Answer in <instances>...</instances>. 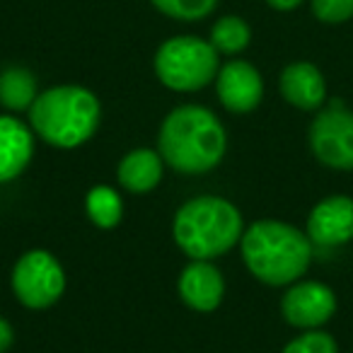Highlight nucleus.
Returning a JSON list of instances; mask_svg holds the SVG:
<instances>
[{"label": "nucleus", "mask_w": 353, "mask_h": 353, "mask_svg": "<svg viewBox=\"0 0 353 353\" xmlns=\"http://www.w3.org/2000/svg\"><path fill=\"white\" fill-rule=\"evenodd\" d=\"M157 145L162 160L172 170L182 174H203L225 157L228 133L211 109L184 104L165 117Z\"/></svg>", "instance_id": "f257e3e1"}, {"label": "nucleus", "mask_w": 353, "mask_h": 353, "mask_svg": "<svg viewBox=\"0 0 353 353\" xmlns=\"http://www.w3.org/2000/svg\"><path fill=\"white\" fill-rule=\"evenodd\" d=\"M242 259L250 274L266 285H290L305 276L312 261L307 232L283 221H256L242 232Z\"/></svg>", "instance_id": "f03ea898"}, {"label": "nucleus", "mask_w": 353, "mask_h": 353, "mask_svg": "<svg viewBox=\"0 0 353 353\" xmlns=\"http://www.w3.org/2000/svg\"><path fill=\"white\" fill-rule=\"evenodd\" d=\"M32 131L54 148L83 145L99 126V99L83 85H56L37 94L30 107Z\"/></svg>", "instance_id": "7ed1b4c3"}, {"label": "nucleus", "mask_w": 353, "mask_h": 353, "mask_svg": "<svg viewBox=\"0 0 353 353\" xmlns=\"http://www.w3.org/2000/svg\"><path fill=\"white\" fill-rule=\"evenodd\" d=\"M242 216L228 199L196 196L184 203L172 223L179 250L192 259H216L242 240Z\"/></svg>", "instance_id": "20e7f679"}, {"label": "nucleus", "mask_w": 353, "mask_h": 353, "mask_svg": "<svg viewBox=\"0 0 353 353\" xmlns=\"http://www.w3.org/2000/svg\"><path fill=\"white\" fill-rule=\"evenodd\" d=\"M221 54L213 44L201 37L182 34L162 41L155 51L152 68L167 90L174 92H196L211 80H216L221 70Z\"/></svg>", "instance_id": "39448f33"}, {"label": "nucleus", "mask_w": 353, "mask_h": 353, "mask_svg": "<svg viewBox=\"0 0 353 353\" xmlns=\"http://www.w3.org/2000/svg\"><path fill=\"white\" fill-rule=\"evenodd\" d=\"M12 290L30 310H44L59 303L65 290V274L51 252L32 250L17 259L12 269Z\"/></svg>", "instance_id": "423d86ee"}, {"label": "nucleus", "mask_w": 353, "mask_h": 353, "mask_svg": "<svg viewBox=\"0 0 353 353\" xmlns=\"http://www.w3.org/2000/svg\"><path fill=\"white\" fill-rule=\"evenodd\" d=\"M310 150L329 170H353V112L341 102L319 109L310 123Z\"/></svg>", "instance_id": "0eeeda50"}, {"label": "nucleus", "mask_w": 353, "mask_h": 353, "mask_svg": "<svg viewBox=\"0 0 353 353\" xmlns=\"http://www.w3.org/2000/svg\"><path fill=\"white\" fill-rule=\"evenodd\" d=\"M285 322L295 329H319L336 312V295L319 281H295L281 300Z\"/></svg>", "instance_id": "6e6552de"}, {"label": "nucleus", "mask_w": 353, "mask_h": 353, "mask_svg": "<svg viewBox=\"0 0 353 353\" xmlns=\"http://www.w3.org/2000/svg\"><path fill=\"white\" fill-rule=\"evenodd\" d=\"M216 92L228 112H254L264 97V78L250 61H228L216 75Z\"/></svg>", "instance_id": "1a4fd4ad"}, {"label": "nucleus", "mask_w": 353, "mask_h": 353, "mask_svg": "<svg viewBox=\"0 0 353 353\" xmlns=\"http://www.w3.org/2000/svg\"><path fill=\"white\" fill-rule=\"evenodd\" d=\"M307 237L317 247H341L353 240V199L327 196L310 211Z\"/></svg>", "instance_id": "9d476101"}, {"label": "nucleus", "mask_w": 353, "mask_h": 353, "mask_svg": "<svg viewBox=\"0 0 353 353\" xmlns=\"http://www.w3.org/2000/svg\"><path fill=\"white\" fill-rule=\"evenodd\" d=\"M279 88L285 102L300 112H317L327 99V83L322 70L310 61H295L285 65Z\"/></svg>", "instance_id": "9b49d317"}, {"label": "nucleus", "mask_w": 353, "mask_h": 353, "mask_svg": "<svg viewBox=\"0 0 353 353\" xmlns=\"http://www.w3.org/2000/svg\"><path fill=\"white\" fill-rule=\"evenodd\" d=\"M179 295L196 312H213L223 303L225 281L211 261L194 259L179 276Z\"/></svg>", "instance_id": "f8f14e48"}, {"label": "nucleus", "mask_w": 353, "mask_h": 353, "mask_svg": "<svg viewBox=\"0 0 353 353\" xmlns=\"http://www.w3.org/2000/svg\"><path fill=\"white\" fill-rule=\"evenodd\" d=\"M34 155L32 131L15 117H0V184L25 172Z\"/></svg>", "instance_id": "ddd939ff"}, {"label": "nucleus", "mask_w": 353, "mask_h": 353, "mask_svg": "<svg viewBox=\"0 0 353 353\" xmlns=\"http://www.w3.org/2000/svg\"><path fill=\"white\" fill-rule=\"evenodd\" d=\"M162 155L150 148H138L119 162V184L131 194H148L162 179Z\"/></svg>", "instance_id": "4468645a"}, {"label": "nucleus", "mask_w": 353, "mask_h": 353, "mask_svg": "<svg viewBox=\"0 0 353 353\" xmlns=\"http://www.w3.org/2000/svg\"><path fill=\"white\" fill-rule=\"evenodd\" d=\"M37 78L22 65H10L0 73V102L10 112H30L37 99Z\"/></svg>", "instance_id": "2eb2a0df"}, {"label": "nucleus", "mask_w": 353, "mask_h": 353, "mask_svg": "<svg viewBox=\"0 0 353 353\" xmlns=\"http://www.w3.org/2000/svg\"><path fill=\"white\" fill-rule=\"evenodd\" d=\"M208 41H211L218 54L235 56V54H242V51L250 46L252 30L242 17L225 15L211 27V39Z\"/></svg>", "instance_id": "dca6fc26"}, {"label": "nucleus", "mask_w": 353, "mask_h": 353, "mask_svg": "<svg viewBox=\"0 0 353 353\" xmlns=\"http://www.w3.org/2000/svg\"><path fill=\"white\" fill-rule=\"evenodd\" d=\"M85 211H88V218L97 228L112 230V228H117L119 223H121L123 203H121V196H119L112 187H94L88 192Z\"/></svg>", "instance_id": "f3484780"}, {"label": "nucleus", "mask_w": 353, "mask_h": 353, "mask_svg": "<svg viewBox=\"0 0 353 353\" xmlns=\"http://www.w3.org/2000/svg\"><path fill=\"white\" fill-rule=\"evenodd\" d=\"M165 17L179 22H201L218 8V0H150Z\"/></svg>", "instance_id": "a211bd4d"}, {"label": "nucleus", "mask_w": 353, "mask_h": 353, "mask_svg": "<svg viewBox=\"0 0 353 353\" xmlns=\"http://www.w3.org/2000/svg\"><path fill=\"white\" fill-rule=\"evenodd\" d=\"M281 353H339V343L332 334L322 332V329H310L285 343Z\"/></svg>", "instance_id": "6ab92c4d"}, {"label": "nucleus", "mask_w": 353, "mask_h": 353, "mask_svg": "<svg viewBox=\"0 0 353 353\" xmlns=\"http://www.w3.org/2000/svg\"><path fill=\"white\" fill-rule=\"evenodd\" d=\"M312 15L324 25H341L353 20V0H310Z\"/></svg>", "instance_id": "aec40b11"}, {"label": "nucleus", "mask_w": 353, "mask_h": 353, "mask_svg": "<svg viewBox=\"0 0 353 353\" xmlns=\"http://www.w3.org/2000/svg\"><path fill=\"white\" fill-rule=\"evenodd\" d=\"M12 339H15V332H12L10 322L0 317V353H6L12 346Z\"/></svg>", "instance_id": "412c9836"}, {"label": "nucleus", "mask_w": 353, "mask_h": 353, "mask_svg": "<svg viewBox=\"0 0 353 353\" xmlns=\"http://www.w3.org/2000/svg\"><path fill=\"white\" fill-rule=\"evenodd\" d=\"M266 3L279 12H290V10H295V8L303 6L305 0H266Z\"/></svg>", "instance_id": "4be33fe9"}]
</instances>
